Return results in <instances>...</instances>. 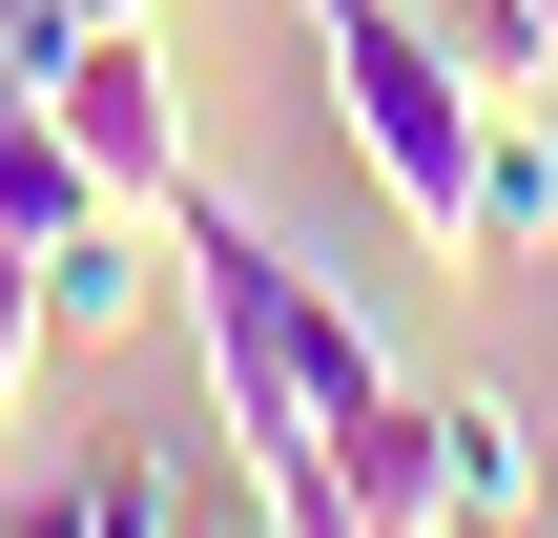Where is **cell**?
Instances as JSON below:
<instances>
[{
    "instance_id": "6da1fadb",
    "label": "cell",
    "mask_w": 558,
    "mask_h": 538,
    "mask_svg": "<svg viewBox=\"0 0 558 538\" xmlns=\"http://www.w3.org/2000/svg\"><path fill=\"white\" fill-rule=\"evenodd\" d=\"M331 41V145L373 166V207L456 270V228H476V145H497V83L435 41V0H352V21H311Z\"/></svg>"
},
{
    "instance_id": "7a4b0ae2",
    "label": "cell",
    "mask_w": 558,
    "mask_h": 538,
    "mask_svg": "<svg viewBox=\"0 0 558 538\" xmlns=\"http://www.w3.org/2000/svg\"><path fill=\"white\" fill-rule=\"evenodd\" d=\"M41 104H62V145H83L104 207H186V187H207V166H186V83H166L145 21H83V62H62Z\"/></svg>"
},
{
    "instance_id": "3957f363",
    "label": "cell",
    "mask_w": 558,
    "mask_h": 538,
    "mask_svg": "<svg viewBox=\"0 0 558 538\" xmlns=\"http://www.w3.org/2000/svg\"><path fill=\"white\" fill-rule=\"evenodd\" d=\"M166 311H186L166 207H83V228L41 249V332H62V352H124V332H166Z\"/></svg>"
},
{
    "instance_id": "277c9868",
    "label": "cell",
    "mask_w": 558,
    "mask_h": 538,
    "mask_svg": "<svg viewBox=\"0 0 558 538\" xmlns=\"http://www.w3.org/2000/svg\"><path fill=\"white\" fill-rule=\"evenodd\" d=\"M558 477H538V394H497V373H456L435 394V538H497V518H538Z\"/></svg>"
},
{
    "instance_id": "5b68a950",
    "label": "cell",
    "mask_w": 558,
    "mask_h": 538,
    "mask_svg": "<svg viewBox=\"0 0 558 538\" xmlns=\"http://www.w3.org/2000/svg\"><path fill=\"white\" fill-rule=\"evenodd\" d=\"M331 498H352L373 538H435V394H414V373L331 415Z\"/></svg>"
},
{
    "instance_id": "8992f818",
    "label": "cell",
    "mask_w": 558,
    "mask_h": 538,
    "mask_svg": "<svg viewBox=\"0 0 558 538\" xmlns=\"http://www.w3.org/2000/svg\"><path fill=\"white\" fill-rule=\"evenodd\" d=\"M558 249V124L538 104H497V145H476V228H456V270L497 290V270H538Z\"/></svg>"
},
{
    "instance_id": "52a82bcc",
    "label": "cell",
    "mask_w": 558,
    "mask_h": 538,
    "mask_svg": "<svg viewBox=\"0 0 558 538\" xmlns=\"http://www.w3.org/2000/svg\"><path fill=\"white\" fill-rule=\"evenodd\" d=\"M62 498H83V538H186V456L166 435H83Z\"/></svg>"
},
{
    "instance_id": "ba28073f",
    "label": "cell",
    "mask_w": 558,
    "mask_h": 538,
    "mask_svg": "<svg viewBox=\"0 0 558 538\" xmlns=\"http://www.w3.org/2000/svg\"><path fill=\"white\" fill-rule=\"evenodd\" d=\"M41 352H62V332H41V228H0V435L41 415Z\"/></svg>"
},
{
    "instance_id": "9c48e42d",
    "label": "cell",
    "mask_w": 558,
    "mask_h": 538,
    "mask_svg": "<svg viewBox=\"0 0 558 538\" xmlns=\"http://www.w3.org/2000/svg\"><path fill=\"white\" fill-rule=\"evenodd\" d=\"M62 62H83V0H0V83H21V104H41V83H62Z\"/></svg>"
},
{
    "instance_id": "30bf717a",
    "label": "cell",
    "mask_w": 558,
    "mask_h": 538,
    "mask_svg": "<svg viewBox=\"0 0 558 538\" xmlns=\"http://www.w3.org/2000/svg\"><path fill=\"white\" fill-rule=\"evenodd\" d=\"M0 538H83V498H62V477H41V498H0Z\"/></svg>"
},
{
    "instance_id": "8fae6325",
    "label": "cell",
    "mask_w": 558,
    "mask_h": 538,
    "mask_svg": "<svg viewBox=\"0 0 558 538\" xmlns=\"http://www.w3.org/2000/svg\"><path fill=\"white\" fill-rule=\"evenodd\" d=\"M497 538H558V498H538V518H497Z\"/></svg>"
},
{
    "instance_id": "7c38bea8",
    "label": "cell",
    "mask_w": 558,
    "mask_h": 538,
    "mask_svg": "<svg viewBox=\"0 0 558 538\" xmlns=\"http://www.w3.org/2000/svg\"><path fill=\"white\" fill-rule=\"evenodd\" d=\"M83 21H145V0H83Z\"/></svg>"
},
{
    "instance_id": "4fadbf2b",
    "label": "cell",
    "mask_w": 558,
    "mask_h": 538,
    "mask_svg": "<svg viewBox=\"0 0 558 538\" xmlns=\"http://www.w3.org/2000/svg\"><path fill=\"white\" fill-rule=\"evenodd\" d=\"M311 21H352V0H311Z\"/></svg>"
}]
</instances>
